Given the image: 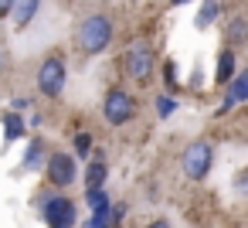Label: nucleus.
Here are the masks:
<instances>
[{
    "mask_svg": "<svg viewBox=\"0 0 248 228\" xmlns=\"http://www.w3.org/2000/svg\"><path fill=\"white\" fill-rule=\"evenodd\" d=\"M0 126H4V140H7V143L28 136V119H24L21 113H14V109H7L4 116H0Z\"/></svg>",
    "mask_w": 248,
    "mask_h": 228,
    "instance_id": "10",
    "label": "nucleus"
},
{
    "mask_svg": "<svg viewBox=\"0 0 248 228\" xmlns=\"http://www.w3.org/2000/svg\"><path fill=\"white\" fill-rule=\"evenodd\" d=\"M45 160H48V150H45V140H31L24 157H21V167L24 170H45Z\"/></svg>",
    "mask_w": 248,
    "mask_h": 228,
    "instance_id": "12",
    "label": "nucleus"
},
{
    "mask_svg": "<svg viewBox=\"0 0 248 228\" xmlns=\"http://www.w3.org/2000/svg\"><path fill=\"white\" fill-rule=\"evenodd\" d=\"M146 228H170V221H167V218H156V221H150Z\"/></svg>",
    "mask_w": 248,
    "mask_h": 228,
    "instance_id": "22",
    "label": "nucleus"
},
{
    "mask_svg": "<svg viewBox=\"0 0 248 228\" xmlns=\"http://www.w3.org/2000/svg\"><path fill=\"white\" fill-rule=\"evenodd\" d=\"M170 7H184V4H190V0H167Z\"/></svg>",
    "mask_w": 248,
    "mask_h": 228,
    "instance_id": "23",
    "label": "nucleus"
},
{
    "mask_svg": "<svg viewBox=\"0 0 248 228\" xmlns=\"http://www.w3.org/2000/svg\"><path fill=\"white\" fill-rule=\"evenodd\" d=\"M245 48H248V41H245Z\"/></svg>",
    "mask_w": 248,
    "mask_h": 228,
    "instance_id": "24",
    "label": "nucleus"
},
{
    "mask_svg": "<svg viewBox=\"0 0 248 228\" xmlns=\"http://www.w3.org/2000/svg\"><path fill=\"white\" fill-rule=\"evenodd\" d=\"M72 150H75V160H78V157H82V160H92V150H95L92 133L78 130V133H75V140H72Z\"/></svg>",
    "mask_w": 248,
    "mask_h": 228,
    "instance_id": "16",
    "label": "nucleus"
},
{
    "mask_svg": "<svg viewBox=\"0 0 248 228\" xmlns=\"http://www.w3.org/2000/svg\"><path fill=\"white\" fill-rule=\"evenodd\" d=\"M248 41V17H234L224 28V48H238Z\"/></svg>",
    "mask_w": 248,
    "mask_h": 228,
    "instance_id": "14",
    "label": "nucleus"
},
{
    "mask_svg": "<svg viewBox=\"0 0 248 228\" xmlns=\"http://www.w3.org/2000/svg\"><path fill=\"white\" fill-rule=\"evenodd\" d=\"M224 99H228L231 106L248 102V68H238V75L224 85Z\"/></svg>",
    "mask_w": 248,
    "mask_h": 228,
    "instance_id": "11",
    "label": "nucleus"
},
{
    "mask_svg": "<svg viewBox=\"0 0 248 228\" xmlns=\"http://www.w3.org/2000/svg\"><path fill=\"white\" fill-rule=\"evenodd\" d=\"M106 177H109V163H106V157H102L99 150H92V160H89L85 170H82V184H85V191H99V187H106Z\"/></svg>",
    "mask_w": 248,
    "mask_h": 228,
    "instance_id": "8",
    "label": "nucleus"
},
{
    "mask_svg": "<svg viewBox=\"0 0 248 228\" xmlns=\"http://www.w3.org/2000/svg\"><path fill=\"white\" fill-rule=\"evenodd\" d=\"M153 68H156L153 48H150L146 41H133V45L126 48V55H123V72H126L133 82L146 85V82L153 79Z\"/></svg>",
    "mask_w": 248,
    "mask_h": 228,
    "instance_id": "3",
    "label": "nucleus"
},
{
    "mask_svg": "<svg viewBox=\"0 0 248 228\" xmlns=\"http://www.w3.org/2000/svg\"><path fill=\"white\" fill-rule=\"evenodd\" d=\"M211 167H214V147H211L207 140H194V143L184 147V153H180V170H184V177L204 180V177L211 174Z\"/></svg>",
    "mask_w": 248,
    "mask_h": 228,
    "instance_id": "5",
    "label": "nucleus"
},
{
    "mask_svg": "<svg viewBox=\"0 0 248 228\" xmlns=\"http://www.w3.org/2000/svg\"><path fill=\"white\" fill-rule=\"evenodd\" d=\"M82 228H112V204H106V208L92 211V214L82 221Z\"/></svg>",
    "mask_w": 248,
    "mask_h": 228,
    "instance_id": "17",
    "label": "nucleus"
},
{
    "mask_svg": "<svg viewBox=\"0 0 248 228\" xmlns=\"http://www.w3.org/2000/svg\"><path fill=\"white\" fill-rule=\"evenodd\" d=\"M38 211H41V218H45L48 228H75L78 225V204L68 194L55 191V187L38 197Z\"/></svg>",
    "mask_w": 248,
    "mask_h": 228,
    "instance_id": "2",
    "label": "nucleus"
},
{
    "mask_svg": "<svg viewBox=\"0 0 248 228\" xmlns=\"http://www.w3.org/2000/svg\"><path fill=\"white\" fill-rule=\"evenodd\" d=\"M45 177L55 191H65L78 180V160L75 153H65V150H51L48 160H45Z\"/></svg>",
    "mask_w": 248,
    "mask_h": 228,
    "instance_id": "6",
    "label": "nucleus"
},
{
    "mask_svg": "<svg viewBox=\"0 0 248 228\" xmlns=\"http://www.w3.org/2000/svg\"><path fill=\"white\" fill-rule=\"evenodd\" d=\"M106 204H112V197H109L106 187H99V191H85V208H89V211H99V208H106Z\"/></svg>",
    "mask_w": 248,
    "mask_h": 228,
    "instance_id": "19",
    "label": "nucleus"
},
{
    "mask_svg": "<svg viewBox=\"0 0 248 228\" xmlns=\"http://www.w3.org/2000/svg\"><path fill=\"white\" fill-rule=\"evenodd\" d=\"M38 7H41V0H17L14 4V11H11V17H14V28L17 31H24L34 17H38Z\"/></svg>",
    "mask_w": 248,
    "mask_h": 228,
    "instance_id": "13",
    "label": "nucleus"
},
{
    "mask_svg": "<svg viewBox=\"0 0 248 228\" xmlns=\"http://www.w3.org/2000/svg\"><path fill=\"white\" fill-rule=\"evenodd\" d=\"M11 109H14V113H28V109H31V96H17V99L11 102Z\"/></svg>",
    "mask_w": 248,
    "mask_h": 228,
    "instance_id": "20",
    "label": "nucleus"
},
{
    "mask_svg": "<svg viewBox=\"0 0 248 228\" xmlns=\"http://www.w3.org/2000/svg\"><path fill=\"white\" fill-rule=\"evenodd\" d=\"M153 109H156V116H160V119H170V116L177 113V99H173L170 92H160V96H156V102H153Z\"/></svg>",
    "mask_w": 248,
    "mask_h": 228,
    "instance_id": "18",
    "label": "nucleus"
},
{
    "mask_svg": "<svg viewBox=\"0 0 248 228\" xmlns=\"http://www.w3.org/2000/svg\"><path fill=\"white\" fill-rule=\"evenodd\" d=\"M221 14H224L221 0H204V7H201V14H197V21H194V24H197L201 31H207V28H211V24H214Z\"/></svg>",
    "mask_w": 248,
    "mask_h": 228,
    "instance_id": "15",
    "label": "nucleus"
},
{
    "mask_svg": "<svg viewBox=\"0 0 248 228\" xmlns=\"http://www.w3.org/2000/svg\"><path fill=\"white\" fill-rule=\"evenodd\" d=\"M14 4H17V0H0V17H7L14 11Z\"/></svg>",
    "mask_w": 248,
    "mask_h": 228,
    "instance_id": "21",
    "label": "nucleus"
},
{
    "mask_svg": "<svg viewBox=\"0 0 248 228\" xmlns=\"http://www.w3.org/2000/svg\"><path fill=\"white\" fill-rule=\"evenodd\" d=\"M136 96H129L126 89H119V85H112L106 96H102V116H106V123L109 126H126V123H133V116H136Z\"/></svg>",
    "mask_w": 248,
    "mask_h": 228,
    "instance_id": "4",
    "label": "nucleus"
},
{
    "mask_svg": "<svg viewBox=\"0 0 248 228\" xmlns=\"http://www.w3.org/2000/svg\"><path fill=\"white\" fill-rule=\"evenodd\" d=\"M112 38H116V24H112L109 14H89V17H82V24L75 31V45H78L82 55H102V51H109Z\"/></svg>",
    "mask_w": 248,
    "mask_h": 228,
    "instance_id": "1",
    "label": "nucleus"
},
{
    "mask_svg": "<svg viewBox=\"0 0 248 228\" xmlns=\"http://www.w3.org/2000/svg\"><path fill=\"white\" fill-rule=\"evenodd\" d=\"M234 75H238V55H234V48H221L217 51V65H214V82L228 85Z\"/></svg>",
    "mask_w": 248,
    "mask_h": 228,
    "instance_id": "9",
    "label": "nucleus"
},
{
    "mask_svg": "<svg viewBox=\"0 0 248 228\" xmlns=\"http://www.w3.org/2000/svg\"><path fill=\"white\" fill-rule=\"evenodd\" d=\"M65 82H68V65L62 55H48L38 68V92L45 99H58L65 92Z\"/></svg>",
    "mask_w": 248,
    "mask_h": 228,
    "instance_id": "7",
    "label": "nucleus"
}]
</instances>
